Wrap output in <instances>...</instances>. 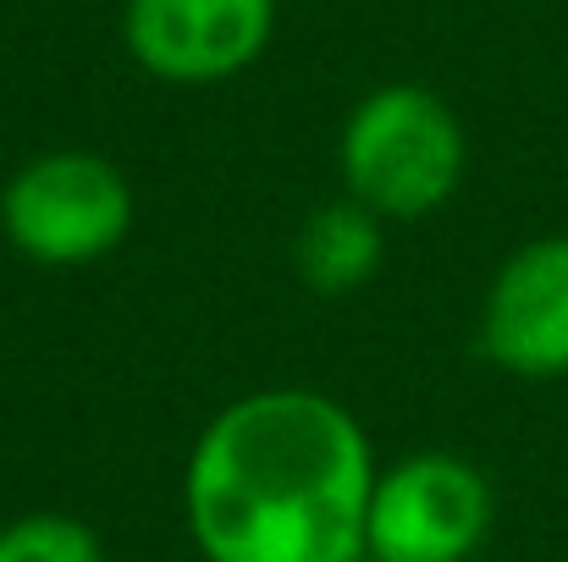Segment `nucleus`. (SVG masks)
<instances>
[{
    "instance_id": "obj_7",
    "label": "nucleus",
    "mask_w": 568,
    "mask_h": 562,
    "mask_svg": "<svg viewBox=\"0 0 568 562\" xmlns=\"http://www.w3.org/2000/svg\"><path fill=\"white\" fill-rule=\"evenodd\" d=\"M376 210H365L359 198H332L321 210H310L298 221V237H293V270L310 293L321 298H348L359 293L371 276L381 270V254H386V232H381Z\"/></svg>"
},
{
    "instance_id": "obj_3",
    "label": "nucleus",
    "mask_w": 568,
    "mask_h": 562,
    "mask_svg": "<svg viewBox=\"0 0 568 562\" xmlns=\"http://www.w3.org/2000/svg\"><path fill=\"white\" fill-rule=\"evenodd\" d=\"M133 183L94 150H44L0 187L6 243L50 270H78L116 254L133 232Z\"/></svg>"
},
{
    "instance_id": "obj_4",
    "label": "nucleus",
    "mask_w": 568,
    "mask_h": 562,
    "mask_svg": "<svg viewBox=\"0 0 568 562\" xmlns=\"http://www.w3.org/2000/svg\"><path fill=\"white\" fill-rule=\"evenodd\" d=\"M497 519L491 480L458 452H414L376 469L365 558L376 562H469Z\"/></svg>"
},
{
    "instance_id": "obj_8",
    "label": "nucleus",
    "mask_w": 568,
    "mask_h": 562,
    "mask_svg": "<svg viewBox=\"0 0 568 562\" xmlns=\"http://www.w3.org/2000/svg\"><path fill=\"white\" fill-rule=\"evenodd\" d=\"M0 562H105V546L78 513H22L0 524Z\"/></svg>"
},
{
    "instance_id": "obj_1",
    "label": "nucleus",
    "mask_w": 568,
    "mask_h": 562,
    "mask_svg": "<svg viewBox=\"0 0 568 562\" xmlns=\"http://www.w3.org/2000/svg\"><path fill=\"white\" fill-rule=\"evenodd\" d=\"M376 452L359 419L310 386L226 402L193 441L183 519L204 562H354Z\"/></svg>"
},
{
    "instance_id": "obj_2",
    "label": "nucleus",
    "mask_w": 568,
    "mask_h": 562,
    "mask_svg": "<svg viewBox=\"0 0 568 562\" xmlns=\"http://www.w3.org/2000/svg\"><path fill=\"white\" fill-rule=\"evenodd\" d=\"M469 166V139L458 111L425 83H381L371 89L337 139L343 193L376 210L381 221H425L436 215Z\"/></svg>"
},
{
    "instance_id": "obj_9",
    "label": "nucleus",
    "mask_w": 568,
    "mask_h": 562,
    "mask_svg": "<svg viewBox=\"0 0 568 562\" xmlns=\"http://www.w3.org/2000/svg\"><path fill=\"white\" fill-rule=\"evenodd\" d=\"M354 562H376V558H354Z\"/></svg>"
},
{
    "instance_id": "obj_5",
    "label": "nucleus",
    "mask_w": 568,
    "mask_h": 562,
    "mask_svg": "<svg viewBox=\"0 0 568 562\" xmlns=\"http://www.w3.org/2000/svg\"><path fill=\"white\" fill-rule=\"evenodd\" d=\"M276 33V0H128V55L161 83H226L248 72Z\"/></svg>"
},
{
    "instance_id": "obj_6",
    "label": "nucleus",
    "mask_w": 568,
    "mask_h": 562,
    "mask_svg": "<svg viewBox=\"0 0 568 562\" xmlns=\"http://www.w3.org/2000/svg\"><path fill=\"white\" fill-rule=\"evenodd\" d=\"M480 354L519 380L568 375V232L519 243L480 304Z\"/></svg>"
}]
</instances>
